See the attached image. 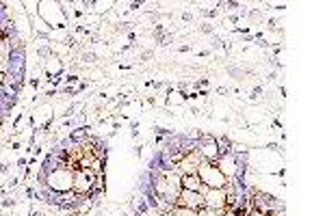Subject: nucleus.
<instances>
[{
	"label": "nucleus",
	"mask_w": 325,
	"mask_h": 216,
	"mask_svg": "<svg viewBox=\"0 0 325 216\" xmlns=\"http://www.w3.org/2000/svg\"><path fill=\"white\" fill-rule=\"evenodd\" d=\"M182 208H189V210H202V208H206V199L202 197L199 193H193V190H182V195L176 199Z\"/></svg>",
	"instance_id": "f03ea898"
},
{
	"label": "nucleus",
	"mask_w": 325,
	"mask_h": 216,
	"mask_svg": "<svg viewBox=\"0 0 325 216\" xmlns=\"http://www.w3.org/2000/svg\"><path fill=\"white\" fill-rule=\"evenodd\" d=\"M199 182L208 184V188L213 190H221L223 184H226V175L219 171V167H215V164H202L199 167Z\"/></svg>",
	"instance_id": "f257e3e1"
},
{
	"label": "nucleus",
	"mask_w": 325,
	"mask_h": 216,
	"mask_svg": "<svg viewBox=\"0 0 325 216\" xmlns=\"http://www.w3.org/2000/svg\"><path fill=\"white\" fill-rule=\"evenodd\" d=\"M202 154L206 156L208 160H215L219 156V149H217V143H215L213 138H208V140H204V145H202Z\"/></svg>",
	"instance_id": "20e7f679"
},
{
	"label": "nucleus",
	"mask_w": 325,
	"mask_h": 216,
	"mask_svg": "<svg viewBox=\"0 0 325 216\" xmlns=\"http://www.w3.org/2000/svg\"><path fill=\"white\" fill-rule=\"evenodd\" d=\"M180 186H182L184 190H193V193H197L199 188H202V184H199V177L195 173H187L182 179H180Z\"/></svg>",
	"instance_id": "7ed1b4c3"
}]
</instances>
